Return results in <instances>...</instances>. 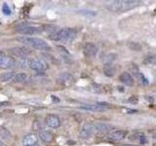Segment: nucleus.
<instances>
[{
  "instance_id": "nucleus-1",
  "label": "nucleus",
  "mask_w": 156,
  "mask_h": 146,
  "mask_svg": "<svg viewBox=\"0 0 156 146\" xmlns=\"http://www.w3.org/2000/svg\"><path fill=\"white\" fill-rule=\"evenodd\" d=\"M140 4L141 1H138V0H115V1H110L106 5V8L111 12L121 13L135 9Z\"/></svg>"
},
{
  "instance_id": "nucleus-2",
  "label": "nucleus",
  "mask_w": 156,
  "mask_h": 146,
  "mask_svg": "<svg viewBox=\"0 0 156 146\" xmlns=\"http://www.w3.org/2000/svg\"><path fill=\"white\" fill-rule=\"evenodd\" d=\"M17 40L19 42H21L27 46H29L31 48L37 49V50H41V51H49L51 50L50 45L41 38L38 37H29V36H21L18 37Z\"/></svg>"
},
{
  "instance_id": "nucleus-3",
  "label": "nucleus",
  "mask_w": 156,
  "mask_h": 146,
  "mask_svg": "<svg viewBox=\"0 0 156 146\" xmlns=\"http://www.w3.org/2000/svg\"><path fill=\"white\" fill-rule=\"evenodd\" d=\"M76 36H77L76 29L70 28V27H66V28H62L58 30L55 40L62 41V42H71L76 38Z\"/></svg>"
},
{
  "instance_id": "nucleus-4",
  "label": "nucleus",
  "mask_w": 156,
  "mask_h": 146,
  "mask_svg": "<svg viewBox=\"0 0 156 146\" xmlns=\"http://www.w3.org/2000/svg\"><path fill=\"white\" fill-rule=\"evenodd\" d=\"M27 67L38 72L45 71L46 69H48L47 63L41 60H38V58H27Z\"/></svg>"
},
{
  "instance_id": "nucleus-5",
  "label": "nucleus",
  "mask_w": 156,
  "mask_h": 146,
  "mask_svg": "<svg viewBox=\"0 0 156 146\" xmlns=\"http://www.w3.org/2000/svg\"><path fill=\"white\" fill-rule=\"evenodd\" d=\"M57 81H58V84H61L62 86L69 87L73 84V83H74V78H73V76L70 74V73L63 72V73H61L60 76L58 77Z\"/></svg>"
},
{
  "instance_id": "nucleus-6",
  "label": "nucleus",
  "mask_w": 156,
  "mask_h": 146,
  "mask_svg": "<svg viewBox=\"0 0 156 146\" xmlns=\"http://www.w3.org/2000/svg\"><path fill=\"white\" fill-rule=\"evenodd\" d=\"M17 31L22 34H26V35H31V34L39 33L41 29H39L36 26H29V24H23V26H17Z\"/></svg>"
},
{
  "instance_id": "nucleus-7",
  "label": "nucleus",
  "mask_w": 156,
  "mask_h": 146,
  "mask_svg": "<svg viewBox=\"0 0 156 146\" xmlns=\"http://www.w3.org/2000/svg\"><path fill=\"white\" fill-rule=\"evenodd\" d=\"M94 134H95L94 124H85L82 127L79 135H80V138L82 139H88L92 137V135Z\"/></svg>"
},
{
  "instance_id": "nucleus-8",
  "label": "nucleus",
  "mask_w": 156,
  "mask_h": 146,
  "mask_svg": "<svg viewBox=\"0 0 156 146\" xmlns=\"http://www.w3.org/2000/svg\"><path fill=\"white\" fill-rule=\"evenodd\" d=\"M127 134V131L123 130H110L108 134H107V138L113 141H119L122 140Z\"/></svg>"
},
{
  "instance_id": "nucleus-9",
  "label": "nucleus",
  "mask_w": 156,
  "mask_h": 146,
  "mask_svg": "<svg viewBox=\"0 0 156 146\" xmlns=\"http://www.w3.org/2000/svg\"><path fill=\"white\" fill-rule=\"evenodd\" d=\"M98 51H99V49H98V47L94 43H86L84 47H83V53H84L86 57H96Z\"/></svg>"
},
{
  "instance_id": "nucleus-10",
  "label": "nucleus",
  "mask_w": 156,
  "mask_h": 146,
  "mask_svg": "<svg viewBox=\"0 0 156 146\" xmlns=\"http://www.w3.org/2000/svg\"><path fill=\"white\" fill-rule=\"evenodd\" d=\"M46 124L52 129H57L61 126V119L55 114H50L46 117Z\"/></svg>"
},
{
  "instance_id": "nucleus-11",
  "label": "nucleus",
  "mask_w": 156,
  "mask_h": 146,
  "mask_svg": "<svg viewBox=\"0 0 156 146\" xmlns=\"http://www.w3.org/2000/svg\"><path fill=\"white\" fill-rule=\"evenodd\" d=\"M16 64H17L16 60L11 57L5 56L0 58V68H5V69H7V68L14 67Z\"/></svg>"
},
{
  "instance_id": "nucleus-12",
  "label": "nucleus",
  "mask_w": 156,
  "mask_h": 146,
  "mask_svg": "<svg viewBox=\"0 0 156 146\" xmlns=\"http://www.w3.org/2000/svg\"><path fill=\"white\" fill-rule=\"evenodd\" d=\"M119 80L123 83V84H125L127 86H130V87L134 86V83H135L133 76H132L129 72H123V73H122V74L119 76Z\"/></svg>"
},
{
  "instance_id": "nucleus-13",
  "label": "nucleus",
  "mask_w": 156,
  "mask_h": 146,
  "mask_svg": "<svg viewBox=\"0 0 156 146\" xmlns=\"http://www.w3.org/2000/svg\"><path fill=\"white\" fill-rule=\"evenodd\" d=\"M38 137L35 134H27V136H24L23 139V146H32L37 144Z\"/></svg>"
},
{
  "instance_id": "nucleus-14",
  "label": "nucleus",
  "mask_w": 156,
  "mask_h": 146,
  "mask_svg": "<svg viewBox=\"0 0 156 146\" xmlns=\"http://www.w3.org/2000/svg\"><path fill=\"white\" fill-rule=\"evenodd\" d=\"M80 109L83 110H87V111H104L106 108L102 107L101 105H100L99 103H95V104H83L81 106H79Z\"/></svg>"
},
{
  "instance_id": "nucleus-15",
  "label": "nucleus",
  "mask_w": 156,
  "mask_h": 146,
  "mask_svg": "<svg viewBox=\"0 0 156 146\" xmlns=\"http://www.w3.org/2000/svg\"><path fill=\"white\" fill-rule=\"evenodd\" d=\"M11 52L15 56H18L20 57H26L30 54V51L27 48H13Z\"/></svg>"
},
{
  "instance_id": "nucleus-16",
  "label": "nucleus",
  "mask_w": 156,
  "mask_h": 146,
  "mask_svg": "<svg viewBox=\"0 0 156 146\" xmlns=\"http://www.w3.org/2000/svg\"><path fill=\"white\" fill-rule=\"evenodd\" d=\"M94 128L95 131H97V133H105V131H108L112 127L105 123H95Z\"/></svg>"
},
{
  "instance_id": "nucleus-17",
  "label": "nucleus",
  "mask_w": 156,
  "mask_h": 146,
  "mask_svg": "<svg viewBox=\"0 0 156 146\" xmlns=\"http://www.w3.org/2000/svg\"><path fill=\"white\" fill-rule=\"evenodd\" d=\"M39 136H40V138L44 141V142H47V143H50L54 140V134L52 133H50V131H48V130L40 131Z\"/></svg>"
},
{
  "instance_id": "nucleus-18",
  "label": "nucleus",
  "mask_w": 156,
  "mask_h": 146,
  "mask_svg": "<svg viewBox=\"0 0 156 146\" xmlns=\"http://www.w3.org/2000/svg\"><path fill=\"white\" fill-rule=\"evenodd\" d=\"M144 64H150V65H153L156 63V55L155 54H148L144 57Z\"/></svg>"
},
{
  "instance_id": "nucleus-19",
  "label": "nucleus",
  "mask_w": 156,
  "mask_h": 146,
  "mask_svg": "<svg viewBox=\"0 0 156 146\" xmlns=\"http://www.w3.org/2000/svg\"><path fill=\"white\" fill-rule=\"evenodd\" d=\"M104 73L107 77H112L115 73V67L112 64H107L104 67Z\"/></svg>"
},
{
  "instance_id": "nucleus-20",
  "label": "nucleus",
  "mask_w": 156,
  "mask_h": 146,
  "mask_svg": "<svg viewBox=\"0 0 156 146\" xmlns=\"http://www.w3.org/2000/svg\"><path fill=\"white\" fill-rule=\"evenodd\" d=\"M15 76H16V73L11 71V72H6L4 73V74L1 75V77H0V80H1L2 82H9L11 80H14Z\"/></svg>"
},
{
  "instance_id": "nucleus-21",
  "label": "nucleus",
  "mask_w": 156,
  "mask_h": 146,
  "mask_svg": "<svg viewBox=\"0 0 156 146\" xmlns=\"http://www.w3.org/2000/svg\"><path fill=\"white\" fill-rule=\"evenodd\" d=\"M27 79V74H24V73H18V74H16V76H15L13 81L16 83H23V82H26Z\"/></svg>"
},
{
  "instance_id": "nucleus-22",
  "label": "nucleus",
  "mask_w": 156,
  "mask_h": 146,
  "mask_svg": "<svg viewBox=\"0 0 156 146\" xmlns=\"http://www.w3.org/2000/svg\"><path fill=\"white\" fill-rule=\"evenodd\" d=\"M115 57H116V55H115V54H108V55H106V56L105 57V58H104L105 65L111 64V63L115 61Z\"/></svg>"
},
{
  "instance_id": "nucleus-23",
  "label": "nucleus",
  "mask_w": 156,
  "mask_h": 146,
  "mask_svg": "<svg viewBox=\"0 0 156 146\" xmlns=\"http://www.w3.org/2000/svg\"><path fill=\"white\" fill-rule=\"evenodd\" d=\"M0 137L2 139H9L11 137V134H10V131L7 129L1 128L0 129Z\"/></svg>"
},
{
  "instance_id": "nucleus-24",
  "label": "nucleus",
  "mask_w": 156,
  "mask_h": 146,
  "mask_svg": "<svg viewBox=\"0 0 156 146\" xmlns=\"http://www.w3.org/2000/svg\"><path fill=\"white\" fill-rule=\"evenodd\" d=\"M128 46L131 50H133V51H140L141 48H143L140 43H136V42H130Z\"/></svg>"
},
{
  "instance_id": "nucleus-25",
  "label": "nucleus",
  "mask_w": 156,
  "mask_h": 146,
  "mask_svg": "<svg viewBox=\"0 0 156 146\" xmlns=\"http://www.w3.org/2000/svg\"><path fill=\"white\" fill-rule=\"evenodd\" d=\"M2 12L4 15H6V16H9V15L12 14V10L10 8V6L7 4V3H4L2 5Z\"/></svg>"
},
{
  "instance_id": "nucleus-26",
  "label": "nucleus",
  "mask_w": 156,
  "mask_h": 146,
  "mask_svg": "<svg viewBox=\"0 0 156 146\" xmlns=\"http://www.w3.org/2000/svg\"><path fill=\"white\" fill-rule=\"evenodd\" d=\"M130 71H131V73H133V74H134L135 76H136V77H139V76H140L139 68H138V66H136V65H135V64L132 65V66L130 67Z\"/></svg>"
},
{
  "instance_id": "nucleus-27",
  "label": "nucleus",
  "mask_w": 156,
  "mask_h": 146,
  "mask_svg": "<svg viewBox=\"0 0 156 146\" xmlns=\"http://www.w3.org/2000/svg\"><path fill=\"white\" fill-rule=\"evenodd\" d=\"M80 14L82 15H88V16H95L96 13L93 11H89V10H82V11H79Z\"/></svg>"
},
{
  "instance_id": "nucleus-28",
  "label": "nucleus",
  "mask_w": 156,
  "mask_h": 146,
  "mask_svg": "<svg viewBox=\"0 0 156 146\" xmlns=\"http://www.w3.org/2000/svg\"><path fill=\"white\" fill-rule=\"evenodd\" d=\"M140 79L141 80V82H143V84L144 85H147L148 84V81H147V79H146V78L143 75V74H141V73H140Z\"/></svg>"
},
{
  "instance_id": "nucleus-29",
  "label": "nucleus",
  "mask_w": 156,
  "mask_h": 146,
  "mask_svg": "<svg viewBox=\"0 0 156 146\" xmlns=\"http://www.w3.org/2000/svg\"><path fill=\"white\" fill-rule=\"evenodd\" d=\"M129 101H131V102H134V103H136V102H138V97H135V96H133L132 99H129Z\"/></svg>"
},
{
  "instance_id": "nucleus-30",
  "label": "nucleus",
  "mask_w": 156,
  "mask_h": 146,
  "mask_svg": "<svg viewBox=\"0 0 156 146\" xmlns=\"http://www.w3.org/2000/svg\"><path fill=\"white\" fill-rule=\"evenodd\" d=\"M127 111H128L129 113H136V110H135V109H128Z\"/></svg>"
},
{
  "instance_id": "nucleus-31",
  "label": "nucleus",
  "mask_w": 156,
  "mask_h": 146,
  "mask_svg": "<svg viewBox=\"0 0 156 146\" xmlns=\"http://www.w3.org/2000/svg\"><path fill=\"white\" fill-rule=\"evenodd\" d=\"M3 57H5V53L2 52V51H0V58Z\"/></svg>"
},
{
  "instance_id": "nucleus-32",
  "label": "nucleus",
  "mask_w": 156,
  "mask_h": 146,
  "mask_svg": "<svg viewBox=\"0 0 156 146\" xmlns=\"http://www.w3.org/2000/svg\"><path fill=\"white\" fill-rule=\"evenodd\" d=\"M0 146H6V145H5L3 142H1V141H0Z\"/></svg>"
},
{
  "instance_id": "nucleus-33",
  "label": "nucleus",
  "mask_w": 156,
  "mask_h": 146,
  "mask_svg": "<svg viewBox=\"0 0 156 146\" xmlns=\"http://www.w3.org/2000/svg\"><path fill=\"white\" fill-rule=\"evenodd\" d=\"M32 146H40V145H38V144H35V145H32Z\"/></svg>"
}]
</instances>
